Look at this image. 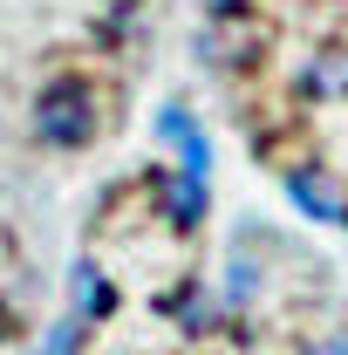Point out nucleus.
Wrapping results in <instances>:
<instances>
[{"instance_id": "1", "label": "nucleus", "mask_w": 348, "mask_h": 355, "mask_svg": "<svg viewBox=\"0 0 348 355\" xmlns=\"http://www.w3.org/2000/svg\"><path fill=\"white\" fill-rule=\"evenodd\" d=\"M89 123H96V110H89L82 83H48L42 96H35V130H42V144H55V150L82 144Z\"/></svg>"}, {"instance_id": "2", "label": "nucleus", "mask_w": 348, "mask_h": 355, "mask_svg": "<svg viewBox=\"0 0 348 355\" xmlns=\"http://www.w3.org/2000/svg\"><path fill=\"white\" fill-rule=\"evenodd\" d=\"M287 191H294V205H307L314 219H328V225H342V219H348L342 191H335L328 178H314V171H294V178H287Z\"/></svg>"}, {"instance_id": "3", "label": "nucleus", "mask_w": 348, "mask_h": 355, "mask_svg": "<svg viewBox=\"0 0 348 355\" xmlns=\"http://www.w3.org/2000/svg\"><path fill=\"white\" fill-rule=\"evenodd\" d=\"M307 89L314 96H348V48H321L314 69H307Z\"/></svg>"}, {"instance_id": "4", "label": "nucleus", "mask_w": 348, "mask_h": 355, "mask_svg": "<svg viewBox=\"0 0 348 355\" xmlns=\"http://www.w3.org/2000/svg\"><path fill=\"white\" fill-rule=\"evenodd\" d=\"M164 191H171V219H177V225L205 212V178H171Z\"/></svg>"}, {"instance_id": "5", "label": "nucleus", "mask_w": 348, "mask_h": 355, "mask_svg": "<svg viewBox=\"0 0 348 355\" xmlns=\"http://www.w3.org/2000/svg\"><path fill=\"white\" fill-rule=\"evenodd\" d=\"M76 301H89V314H110V287H103L96 260H82V266H76Z\"/></svg>"}, {"instance_id": "6", "label": "nucleus", "mask_w": 348, "mask_h": 355, "mask_svg": "<svg viewBox=\"0 0 348 355\" xmlns=\"http://www.w3.org/2000/svg\"><path fill=\"white\" fill-rule=\"evenodd\" d=\"M69 349H76V321H62V328L48 335V349H42V355H69Z\"/></svg>"}, {"instance_id": "7", "label": "nucleus", "mask_w": 348, "mask_h": 355, "mask_svg": "<svg viewBox=\"0 0 348 355\" xmlns=\"http://www.w3.org/2000/svg\"><path fill=\"white\" fill-rule=\"evenodd\" d=\"M307 355H348V335H328V342H314Z\"/></svg>"}, {"instance_id": "8", "label": "nucleus", "mask_w": 348, "mask_h": 355, "mask_svg": "<svg viewBox=\"0 0 348 355\" xmlns=\"http://www.w3.org/2000/svg\"><path fill=\"white\" fill-rule=\"evenodd\" d=\"M205 7H212V14H232V7H239V0H205Z\"/></svg>"}]
</instances>
